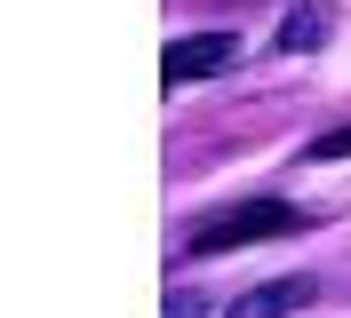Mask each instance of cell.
<instances>
[{
  "label": "cell",
  "mask_w": 351,
  "mask_h": 318,
  "mask_svg": "<svg viewBox=\"0 0 351 318\" xmlns=\"http://www.w3.org/2000/svg\"><path fill=\"white\" fill-rule=\"evenodd\" d=\"M287 231H304V207H287V199H247V207H223L216 223H199V231H192V254H232V247L287 239Z\"/></svg>",
  "instance_id": "obj_1"
},
{
  "label": "cell",
  "mask_w": 351,
  "mask_h": 318,
  "mask_svg": "<svg viewBox=\"0 0 351 318\" xmlns=\"http://www.w3.org/2000/svg\"><path fill=\"white\" fill-rule=\"evenodd\" d=\"M232 56H240V32H192V40H176L168 56H160V80H168V88H184V80H216Z\"/></svg>",
  "instance_id": "obj_2"
},
{
  "label": "cell",
  "mask_w": 351,
  "mask_h": 318,
  "mask_svg": "<svg viewBox=\"0 0 351 318\" xmlns=\"http://www.w3.org/2000/svg\"><path fill=\"white\" fill-rule=\"evenodd\" d=\"M311 295H319V278H263V287H247L223 318H295Z\"/></svg>",
  "instance_id": "obj_3"
},
{
  "label": "cell",
  "mask_w": 351,
  "mask_h": 318,
  "mask_svg": "<svg viewBox=\"0 0 351 318\" xmlns=\"http://www.w3.org/2000/svg\"><path fill=\"white\" fill-rule=\"evenodd\" d=\"M328 40V16L319 8H295V16L280 24V56H304V48H319Z\"/></svg>",
  "instance_id": "obj_4"
},
{
  "label": "cell",
  "mask_w": 351,
  "mask_h": 318,
  "mask_svg": "<svg viewBox=\"0 0 351 318\" xmlns=\"http://www.w3.org/2000/svg\"><path fill=\"white\" fill-rule=\"evenodd\" d=\"M304 159H351V127H335V135H311Z\"/></svg>",
  "instance_id": "obj_5"
}]
</instances>
